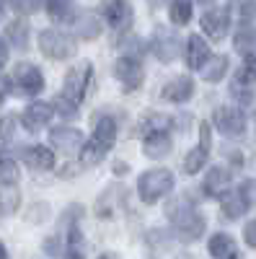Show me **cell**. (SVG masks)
Returning <instances> with one entry per match:
<instances>
[{"label":"cell","instance_id":"cell-1","mask_svg":"<svg viewBox=\"0 0 256 259\" xmlns=\"http://www.w3.org/2000/svg\"><path fill=\"white\" fill-rule=\"evenodd\" d=\"M168 215H171V221H174V228H176V236L181 241H197L199 236L204 233V218L191 207L186 200H179L168 207Z\"/></svg>","mask_w":256,"mask_h":259},{"label":"cell","instance_id":"cell-2","mask_svg":"<svg viewBox=\"0 0 256 259\" xmlns=\"http://www.w3.org/2000/svg\"><path fill=\"white\" fill-rule=\"evenodd\" d=\"M174 189V174L168 168H153V171H145V174L137 179V192H140V200L153 205L158 202L163 194H168Z\"/></svg>","mask_w":256,"mask_h":259},{"label":"cell","instance_id":"cell-3","mask_svg":"<svg viewBox=\"0 0 256 259\" xmlns=\"http://www.w3.org/2000/svg\"><path fill=\"white\" fill-rule=\"evenodd\" d=\"M39 50L52 60H65L75 55V41L60 29H44L39 34Z\"/></svg>","mask_w":256,"mask_h":259},{"label":"cell","instance_id":"cell-4","mask_svg":"<svg viewBox=\"0 0 256 259\" xmlns=\"http://www.w3.org/2000/svg\"><path fill=\"white\" fill-rule=\"evenodd\" d=\"M212 122L225 138H241L246 133V114L241 109H233V106H220L212 114Z\"/></svg>","mask_w":256,"mask_h":259},{"label":"cell","instance_id":"cell-5","mask_svg":"<svg viewBox=\"0 0 256 259\" xmlns=\"http://www.w3.org/2000/svg\"><path fill=\"white\" fill-rule=\"evenodd\" d=\"M88 80H91V62H80V65H75L73 70H68V75H65V99H70L73 104H78V101H83V96H85V89H88Z\"/></svg>","mask_w":256,"mask_h":259},{"label":"cell","instance_id":"cell-6","mask_svg":"<svg viewBox=\"0 0 256 259\" xmlns=\"http://www.w3.org/2000/svg\"><path fill=\"white\" fill-rule=\"evenodd\" d=\"M13 78H16V83H18L21 94L34 96V94H39L41 89H44V75H41V70L36 68V65H31V62H21V65H16Z\"/></svg>","mask_w":256,"mask_h":259},{"label":"cell","instance_id":"cell-7","mask_svg":"<svg viewBox=\"0 0 256 259\" xmlns=\"http://www.w3.org/2000/svg\"><path fill=\"white\" fill-rule=\"evenodd\" d=\"M202 29L212 41H220L225 39L228 29H230V11L228 8H210L202 16Z\"/></svg>","mask_w":256,"mask_h":259},{"label":"cell","instance_id":"cell-8","mask_svg":"<svg viewBox=\"0 0 256 259\" xmlns=\"http://www.w3.org/2000/svg\"><path fill=\"white\" fill-rule=\"evenodd\" d=\"M114 75L122 80V85H124L127 91L140 89V85H142V78H145L142 65H140L135 57H119L117 65H114Z\"/></svg>","mask_w":256,"mask_h":259},{"label":"cell","instance_id":"cell-9","mask_svg":"<svg viewBox=\"0 0 256 259\" xmlns=\"http://www.w3.org/2000/svg\"><path fill=\"white\" fill-rule=\"evenodd\" d=\"M150 47H153V55L161 60V62H171V60H176L179 57V50H181V41L174 31H168V29H158L153 41H150Z\"/></svg>","mask_w":256,"mask_h":259},{"label":"cell","instance_id":"cell-10","mask_svg":"<svg viewBox=\"0 0 256 259\" xmlns=\"http://www.w3.org/2000/svg\"><path fill=\"white\" fill-rule=\"evenodd\" d=\"M101 8H104V18L112 29H124L130 26L132 21V11L127 6V0H101Z\"/></svg>","mask_w":256,"mask_h":259},{"label":"cell","instance_id":"cell-11","mask_svg":"<svg viewBox=\"0 0 256 259\" xmlns=\"http://www.w3.org/2000/svg\"><path fill=\"white\" fill-rule=\"evenodd\" d=\"M191 94H194V80H191L189 75H179V78H174V80H168V83L163 85V91H161V96H163L166 101H174V104L189 101Z\"/></svg>","mask_w":256,"mask_h":259},{"label":"cell","instance_id":"cell-12","mask_svg":"<svg viewBox=\"0 0 256 259\" xmlns=\"http://www.w3.org/2000/svg\"><path fill=\"white\" fill-rule=\"evenodd\" d=\"M49 140L55 148L65 150V153H75V150L83 145V133L75 127H55L49 133Z\"/></svg>","mask_w":256,"mask_h":259},{"label":"cell","instance_id":"cell-13","mask_svg":"<svg viewBox=\"0 0 256 259\" xmlns=\"http://www.w3.org/2000/svg\"><path fill=\"white\" fill-rule=\"evenodd\" d=\"M230 187V171L223 168V166H212L210 174L204 177V184L202 189L207 192V197H223Z\"/></svg>","mask_w":256,"mask_h":259},{"label":"cell","instance_id":"cell-14","mask_svg":"<svg viewBox=\"0 0 256 259\" xmlns=\"http://www.w3.org/2000/svg\"><path fill=\"white\" fill-rule=\"evenodd\" d=\"M210 60V47H207V41L197 34H191L186 39V65L191 70H202L204 68V62Z\"/></svg>","mask_w":256,"mask_h":259},{"label":"cell","instance_id":"cell-15","mask_svg":"<svg viewBox=\"0 0 256 259\" xmlns=\"http://www.w3.org/2000/svg\"><path fill=\"white\" fill-rule=\"evenodd\" d=\"M52 119V106L44 104V101H34L29 109H24V117H21V122H24L26 130H31V133H36V130H41L47 122Z\"/></svg>","mask_w":256,"mask_h":259},{"label":"cell","instance_id":"cell-16","mask_svg":"<svg viewBox=\"0 0 256 259\" xmlns=\"http://www.w3.org/2000/svg\"><path fill=\"white\" fill-rule=\"evenodd\" d=\"M24 161L36 171H49L55 166V153L44 145H31V148L24 150Z\"/></svg>","mask_w":256,"mask_h":259},{"label":"cell","instance_id":"cell-17","mask_svg":"<svg viewBox=\"0 0 256 259\" xmlns=\"http://www.w3.org/2000/svg\"><path fill=\"white\" fill-rule=\"evenodd\" d=\"M93 140H96V143H101L104 148H112V145H114V140H117V122H114V117L101 114V117L96 119V127H93Z\"/></svg>","mask_w":256,"mask_h":259},{"label":"cell","instance_id":"cell-18","mask_svg":"<svg viewBox=\"0 0 256 259\" xmlns=\"http://www.w3.org/2000/svg\"><path fill=\"white\" fill-rule=\"evenodd\" d=\"M207 249L215 259H236V241H233L228 233H215L210 239Z\"/></svg>","mask_w":256,"mask_h":259},{"label":"cell","instance_id":"cell-19","mask_svg":"<svg viewBox=\"0 0 256 259\" xmlns=\"http://www.w3.org/2000/svg\"><path fill=\"white\" fill-rule=\"evenodd\" d=\"M220 207H223V215H225L228 221H238L241 215L246 212L248 205L243 202V197H241L238 192H230V189H228L223 197H220Z\"/></svg>","mask_w":256,"mask_h":259},{"label":"cell","instance_id":"cell-20","mask_svg":"<svg viewBox=\"0 0 256 259\" xmlns=\"http://www.w3.org/2000/svg\"><path fill=\"white\" fill-rule=\"evenodd\" d=\"M142 148H145V156H147V158H163V156L171 153V138H168L166 133L147 135L145 143H142Z\"/></svg>","mask_w":256,"mask_h":259},{"label":"cell","instance_id":"cell-21","mask_svg":"<svg viewBox=\"0 0 256 259\" xmlns=\"http://www.w3.org/2000/svg\"><path fill=\"white\" fill-rule=\"evenodd\" d=\"M73 29H75V34L83 36V39H96L104 26H101V18H98L96 13H83L75 24H73Z\"/></svg>","mask_w":256,"mask_h":259},{"label":"cell","instance_id":"cell-22","mask_svg":"<svg viewBox=\"0 0 256 259\" xmlns=\"http://www.w3.org/2000/svg\"><path fill=\"white\" fill-rule=\"evenodd\" d=\"M168 127H171V119H168V117L150 112V114H145V117L140 119L137 133L147 138V135H156V133H168Z\"/></svg>","mask_w":256,"mask_h":259},{"label":"cell","instance_id":"cell-23","mask_svg":"<svg viewBox=\"0 0 256 259\" xmlns=\"http://www.w3.org/2000/svg\"><path fill=\"white\" fill-rule=\"evenodd\" d=\"M21 205V194L16 184L0 182V215H13Z\"/></svg>","mask_w":256,"mask_h":259},{"label":"cell","instance_id":"cell-24","mask_svg":"<svg viewBox=\"0 0 256 259\" xmlns=\"http://www.w3.org/2000/svg\"><path fill=\"white\" fill-rule=\"evenodd\" d=\"M225 73H228V57H225V55L210 57V60L204 62V68H202V78H204L207 83H218V80H223Z\"/></svg>","mask_w":256,"mask_h":259},{"label":"cell","instance_id":"cell-25","mask_svg":"<svg viewBox=\"0 0 256 259\" xmlns=\"http://www.w3.org/2000/svg\"><path fill=\"white\" fill-rule=\"evenodd\" d=\"M122 187H109V189H106L104 194H101V197H98V202H96V212L101 215V218H109V215L114 212V205L122 200Z\"/></svg>","mask_w":256,"mask_h":259},{"label":"cell","instance_id":"cell-26","mask_svg":"<svg viewBox=\"0 0 256 259\" xmlns=\"http://www.w3.org/2000/svg\"><path fill=\"white\" fill-rule=\"evenodd\" d=\"M207 153H210V148H204V145L191 148L186 153V158H184V171L186 174H197V171H202L204 163H207Z\"/></svg>","mask_w":256,"mask_h":259},{"label":"cell","instance_id":"cell-27","mask_svg":"<svg viewBox=\"0 0 256 259\" xmlns=\"http://www.w3.org/2000/svg\"><path fill=\"white\" fill-rule=\"evenodd\" d=\"M168 16L176 26H184L191 21V0H171L168 6Z\"/></svg>","mask_w":256,"mask_h":259},{"label":"cell","instance_id":"cell-28","mask_svg":"<svg viewBox=\"0 0 256 259\" xmlns=\"http://www.w3.org/2000/svg\"><path fill=\"white\" fill-rule=\"evenodd\" d=\"M106 150H109V148H104V145L96 143V140L85 143L83 153H80V163H83V166H98V163L106 158Z\"/></svg>","mask_w":256,"mask_h":259},{"label":"cell","instance_id":"cell-29","mask_svg":"<svg viewBox=\"0 0 256 259\" xmlns=\"http://www.w3.org/2000/svg\"><path fill=\"white\" fill-rule=\"evenodd\" d=\"M253 80H256V57L253 55H246L243 62H241V68H238V73H236V83L251 85Z\"/></svg>","mask_w":256,"mask_h":259},{"label":"cell","instance_id":"cell-30","mask_svg":"<svg viewBox=\"0 0 256 259\" xmlns=\"http://www.w3.org/2000/svg\"><path fill=\"white\" fill-rule=\"evenodd\" d=\"M236 50L243 52V57L256 50V31L253 29H248V26L246 29H238V34H236Z\"/></svg>","mask_w":256,"mask_h":259},{"label":"cell","instance_id":"cell-31","mask_svg":"<svg viewBox=\"0 0 256 259\" xmlns=\"http://www.w3.org/2000/svg\"><path fill=\"white\" fill-rule=\"evenodd\" d=\"M6 34H8V39L13 41L16 47H26L29 45V26L24 24V21H13Z\"/></svg>","mask_w":256,"mask_h":259},{"label":"cell","instance_id":"cell-32","mask_svg":"<svg viewBox=\"0 0 256 259\" xmlns=\"http://www.w3.org/2000/svg\"><path fill=\"white\" fill-rule=\"evenodd\" d=\"M52 106L57 109V114L65 117V119H75V117H78V104H73V101L65 99V96H57V99L52 101Z\"/></svg>","mask_w":256,"mask_h":259},{"label":"cell","instance_id":"cell-33","mask_svg":"<svg viewBox=\"0 0 256 259\" xmlns=\"http://www.w3.org/2000/svg\"><path fill=\"white\" fill-rule=\"evenodd\" d=\"M44 6H47V13L57 21L70 16V0H44Z\"/></svg>","mask_w":256,"mask_h":259},{"label":"cell","instance_id":"cell-34","mask_svg":"<svg viewBox=\"0 0 256 259\" xmlns=\"http://www.w3.org/2000/svg\"><path fill=\"white\" fill-rule=\"evenodd\" d=\"M16 179H18V166H16L13 161L3 158V161H0V182H6V184H16Z\"/></svg>","mask_w":256,"mask_h":259},{"label":"cell","instance_id":"cell-35","mask_svg":"<svg viewBox=\"0 0 256 259\" xmlns=\"http://www.w3.org/2000/svg\"><path fill=\"white\" fill-rule=\"evenodd\" d=\"M11 6L21 13V16H29V13H36L41 8V0H11Z\"/></svg>","mask_w":256,"mask_h":259},{"label":"cell","instance_id":"cell-36","mask_svg":"<svg viewBox=\"0 0 256 259\" xmlns=\"http://www.w3.org/2000/svg\"><path fill=\"white\" fill-rule=\"evenodd\" d=\"M230 94H233V99H236V101H241V104H251V101H253V91H251V85L233 83Z\"/></svg>","mask_w":256,"mask_h":259},{"label":"cell","instance_id":"cell-37","mask_svg":"<svg viewBox=\"0 0 256 259\" xmlns=\"http://www.w3.org/2000/svg\"><path fill=\"white\" fill-rule=\"evenodd\" d=\"M238 194L243 197L246 205H256V179H246L238 189Z\"/></svg>","mask_w":256,"mask_h":259},{"label":"cell","instance_id":"cell-38","mask_svg":"<svg viewBox=\"0 0 256 259\" xmlns=\"http://www.w3.org/2000/svg\"><path fill=\"white\" fill-rule=\"evenodd\" d=\"M16 138V119L13 117H3L0 119V140L11 143Z\"/></svg>","mask_w":256,"mask_h":259},{"label":"cell","instance_id":"cell-39","mask_svg":"<svg viewBox=\"0 0 256 259\" xmlns=\"http://www.w3.org/2000/svg\"><path fill=\"white\" fill-rule=\"evenodd\" d=\"M243 239H246L248 246L256 249V221H248V223H246V228H243Z\"/></svg>","mask_w":256,"mask_h":259},{"label":"cell","instance_id":"cell-40","mask_svg":"<svg viewBox=\"0 0 256 259\" xmlns=\"http://www.w3.org/2000/svg\"><path fill=\"white\" fill-rule=\"evenodd\" d=\"M6 60H8V47H6L3 36H0V68H3V65H6Z\"/></svg>","mask_w":256,"mask_h":259},{"label":"cell","instance_id":"cell-41","mask_svg":"<svg viewBox=\"0 0 256 259\" xmlns=\"http://www.w3.org/2000/svg\"><path fill=\"white\" fill-rule=\"evenodd\" d=\"M6 91H8V80L0 78V104H3V99H6Z\"/></svg>","mask_w":256,"mask_h":259},{"label":"cell","instance_id":"cell-42","mask_svg":"<svg viewBox=\"0 0 256 259\" xmlns=\"http://www.w3.org/2000/svg\"><path fill=\"white\" fill-rule=\"evenodd\" d=\"M0 259H8V251H6V246H3V241H0Z\"/></svg>","mask_w":256,"mask_h":259},{"label":"cell","instance_id":"cell-43","mask_svg":"<svg viewBox=\"0 0 256 259\" xmlns=\"http://www.w3.org/2000/svg\"><path fill=\"white\" fill-rule=\"evenodd\" d=\"M3 13H6V0H0V18H3Z\"/></svg>","mask_w":256,"mask_h":259},{"label":"cell","instance_id":"cell-44","mask_svg":"<svg viewBox=\"0 0 256 259\" xmlns=\"http://www.w3.org/2000/svg\"><path fill=\"white\" fill-rule=\"evenodd\" d=\"M199 3H202V6H212V3H215V0H199Z\"/></svg>","mask_w":256,"mask_h":259},{"label":"cell","instance_id":"cell-45","mask_svg":"<svg viewBox=\"0 0 256 259\" xmlns=\"http://www.w3.org/2000/svg\"><path fill=\"white\" fill-rule=\"evenodd\" d=\"M0 161H3V153H0Z\"/></svg>","mask_w":256,"mask_h":259},{"label":"cell","instance_id":"cell-46","mask_svg":"<svg viewBox=\"0 0 256 259\" xmlns=\"http://www.w3.org/2000/svg\"><path fill=\"white\" fill-rule=\"evenodd\" d=\"M101 259H109V256H101Z\"/></svg>","mask_w":256,"mask_h":259},{"label":"cell","instance_id":"cell-47","mask_svg":"<svg viewBox=\"0 0 256 259\" xmlns=\"http://www.w3.org/2000/svg\"><path fill=\"white\" fill-rule=\"evenodd\" d=\"M253 119H256V117H253Z\"/></svg>","mask_w":256,"mask_h":259}]
</instances>
